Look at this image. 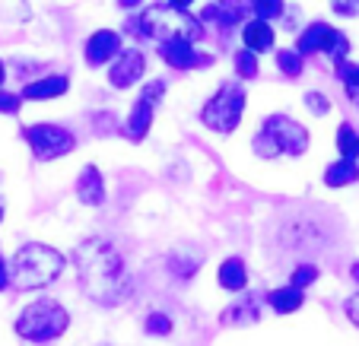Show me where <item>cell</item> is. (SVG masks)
I'll return each mask as SVG.
<instances>
[{
    "mask_svg": "<svg viewBox=\"0 0 359 346\" xmlns=\"http://www.w3.org/2000/svg\"><path fill=\"white\" fill-rule=\"evenodd\" d=\"M334 10H337V13H353L356 7H353V4H334Z\"/></svg>",
    "mask_w": 359,
    "mask_h": 346,
    "instance_id": "34",
    "label": "cell"
},
{
    "mask_svg": "<svg viewBox=\"0 0 359 346\" xmlns=\"http://www.w3.org/2000/svg\"><path fill=\"white\" fill-rule=\"evenodd\" d=\"M337 150L344 153V159H359V130L353 124H340L337 130Z\"/></svg>",
    "mask_w": 359,
    "mask_h": 346,
    "instance_id": "21",
    "label": "cell"
},
{
    "mask_svg": "<svg viewBox=\"0 0 359 346\" xmlns=\"http://www.w3.org/2000/svg\"><path fill=\"white\" fill-rule=\"evenodd\" d=\"M356 178H359V165L353 162V159H340V162H334L325 169L327 188H344V184H353Z\"/></svg>",
    "mask_w": 359,
    "mask_h": 346,
    "instance_id": "20",
    "label": "cell"
},
{
    "mask_svg": "<svg viewBox=\"0 0 359 346\" xmlns=\"http://www.w3.org/2000/svg\"><path fill=\"white\" fill-rule=\"evenodd\" d=\"M219 286L229 292H242L248 286V270H245V261L242 258H226L219 264V273H217Z\"/></svg>",
    "mask_w": 359,
    "mask_h": 346,
    "instance_id": "17",
    "label": "cell"
},
{
    "mask_svg": "<svg viewBox=\"0 0 359 346\" xmlns=\"http://www.w3.org/2000/svg\"><path fill=\"white\" fill-rule=\"evenodd\" d=\"M76 197H80L86 207H99L105 204V178L99 175L95 165H86L76 178Z\"/></svg>",
    "mask_w": 359,
    "mask_h": 346,
    "instance_id": "13",
    "label": "cell"
},
{
    "mask_svg": "<svg viewBox=\"0 0 359 346\" xmlns=\"http://www.w3.org/2000/svg\"><path fill=\"white\" fill-rule=\"evenodd\" d=\"M149 124H153V105L143 102V99H137V105L130 109L128 121H124V137L128 140H143V137L149 134Z\"/></svg>",
    "mask_w": 359,
    "mask_h": 346,
    "instance_id": "15",
    "label": "cell"
},
{
    "mask_svg": "<svg viewBox=\"0 0 359 346\" xmlns=\"http://www.w3.org/2000/svg\"><path fill=\"white\" fill-rule=\"evenodd\" d=\"M302 302H305L302 289H292V286L267 292V305H271L277 314H292V312H299V308H302Z\"/></svg>",
    "mask_w": 359,
    "mask_h": 346,
    "instance_id": "19",
    "label": "cell"
},
{
    "mask_svg": "<svg viewBox=\"0 0 359 346\" xmlns=\"http://www.w3.org/2000/svg\"><path fill=\"white\" fill-rule=\"evenodd\" d=\"M22 137L29 140L35 159H41V162L67 156L76 146V137L70 134L67 127H61V124H29V127L22 130Z\"/></svg>",
    "mask_w": 359,
    "mask_h": 346,
    "instance_id": "7",
    "label": "cell"
},
{
    "mask_svg": "<svg viewBox=\"0 0 359 346\" xmlns=\"http://www.w3.org/2000/svg\"><path fill=\"white\" fill-rule=\"evenodd\" d=\"M143 74H147V57L137 48H124L109 70V83L115 89H130L134 83L143 80Z\"/></svg>",
    "mask_w": 359,
    "mask_h": 346,
    "instance_id": "8",
    "label": "cell"
},
{
    "mask_svg": "<svg viewBox=\"0 0 359 346\" xmlns=\"http://www.w3.org/2000/svg\"><path fill=\"white\" fill-rule=\"evenodd\" d=\"M346 318H350L353 324L359 327V296H353V299L346 302Z\"/></svg>",
    "mask_w": 359,
    "mask_h": 346,
    "instance_id": "32",
    "label": "cell"
},
{
    "mask_svg": "<svg viewBox=\"0 0 359 346\" xmlns=\"http://www.w3.org/2000/svg\"><path fill=\"white\" fill-rule=\"evenodd\" d=\"M331 32L334 29L327 26V22H312V26L305 29L302 35H299V45H296V51L299 55H318V51H325V45H327V39H331Z\"/></svg>",
    "mask_w": 359,
    "mask_h": 346,
    "instance_id": "18",
    "label": "cell"
},
{
    "mask_svg": "<svg viewBox=\"0 0 359 346\" xmlns=\"http://www.w3.org/2000/svg\"><path fill=\"white\" fill-rule=\"evenodd\" d=\"M248 10L255 13V20L267 22V26H271V20H280V16L286 13V7L280 0H258V4H248Z\"/></svg>",
    "mask_w": 359,
    "mask_h": 346,
    "instance_id": "24",
    "label": "cell"
},
{
    "mask_svg": "<svg viewBox=\"0 0 359 346\" xmlns=\"http://www.w3.org/2000/svg\"><path fill=\"white\" fill-rule=\"evenodd\" d=\"M70 327V314L64 305H57L55 299H39L32 305L22 308V314L16 318V333L22 340L32 343H48V340L61 337Z\"/></svg>",
    "mask_w": 359,
    "mask_h": 346,
    "instance_id": "5",
    "label": "cell"
},
{
    "mask_svg": "<svg viewBox=\"0 0 359 346\" xmlns=\"http://www.w3.org/2000/svg\"><path fill=\"white\" fill-rule=\"evenodd\" d=\"M64 264H67V261H64V254L57 251V248L41 244V242H29L16 251L10 277H13V283L20 286V289H41V286L55 283V279L61 277Z\"/></svg>",
    "mask_w": 359,
    "mask_h": 346,
    "instance_id": "3",
    "label": "cell"
},
{
    "mask_svg": "<svg viewBox=\"0 0 359 346\" xmlns=\"http://www.w3.org/2000/svg\"><path fill=\"white\" fill-rule=\"evenodd\" d=\"M232 64H236V74L242 76V80H255V76L261 74V67H258V55H251V51H238L236 57H232Z\"/></svg>",
    "mask_w": 359,
    "mask_h": 346,
    "instance_id": "26",
    "label": "cell"
},
{
    "mask_svg": "<svg viewBox=\"0 0 359 346\" xmlns=\"http://www.w3.org/2000/svg\"><path fill=\"white\" fill-rule=\"evenodd\" d=\"M7 286H10V267H7V261L0 258V292L7 289Z\"/></svg>",
    "mask_w": 359,
    "mask_h": 346,
    "instance_id": "33",
    "label": "cell"
},
{
    "mask_svg": "<svg viewBox=\"0 0 359 346\" xmlns=\"http://www.w3.org/2000/svg\"><path fill=\"white\" fill-rule=\"evenodd\" d=\"M165 92V83L163 80H156V83H147V86H143V92H140V99L143 102H149V105H156L159 102V95Z\"/></svg>",
    "mask_w": 359,
    "mask_h": 346,
    "instance_id": "31",
    "label": "cell"
},
{
    "mask_svg": "<svg viewBox=\"0 0 359 346\" xmlns=\"http://www.w3.org/2000/svg\"><path fill=\"white\" fill-rule=\"evenodd\" d=\"M255 150L264 159L286 153V156H302L309 150V127L286 115H271L261 130L255 134Z\"/></svg>",
    "mask_w": 359,
    "mask_h": 346,
    "instance_id": "4",
    "label": "cell"
},
{
    "mask_svg": "<svg viewBox=\"0 0 359 346\" xmlns=\"http://www.w3.org/2000/svg\"><path fill=\"white\" fill-rule=\"evenodd\" d=\"M318 279V267L315 264H302L292 270V289H305V286H312Z\"/></svg>",
    "mask_w": 359,
    "mask_h": 346,
    "instance_id": "28",
    "label": "cell"
},
{
    "mask_svg": "<svg viewBox=\"0 0 359 346\" xmlns=\"http://www.w3.org/2000/svg\"><path fill=\"white\" fill-rule=\"evenodd\" d=\"M248 10V4H210V7H203V22L213 26L219 35H229L232 29L242 22V13Z\"/></svg>",
    "mask_w": 359,
    "mask_h": 346,
    "instance_id": "11",
    "label": "cell"
},
{
    "mask_svg": "<svg viewBox=\"0 0 359 346\" xmlns=\"http://www.w3.org/2000/svg\"><path fill=\"white\" fill-rule=\"evenodd\" d=\"M121 35L115 29H99V32L89 35L86 41V64L89 67H105L109 61H115L121 55Z\"/></svg>",
    "mask_w": 359,
    "mask_h": 346,
    "instance_id": "9",
    "label": "cell"
},
{
    "mask_svg": "<svg viewBox=\"0 0 359 346\" xmlns=\"http://www.w3.org/2000/svg\"><path fill=\"white\" fill-rule=\"evenodd\" d=\"M277 67L283 70L290 80H296V76L302 74V55H299L296 48H283V51H277Z\"/></svg>",
    "mask_w": 359,
    "mask_h": 346,
    "instance_id": "25",
    "label": "cell"
},
{
    "mask_svg": "<svg viewBox=\"0 0 359 346\" xmlns=\"http://www.w3.org/2000/svg\"><path fill=\"white\" fill-rule=\"evenodd\" d=\"M350 277H353V283H356V286H359V261H356V264H353V267H350Z\"/></svg>",
    "mask_w": 359,
    "mask_h": 346,
    "instance_id": "35",
    "label": "cell"
},
{
    "mask_svg": "<svg viewBox=\"0 0 359 346\" xmlns=\"http://www.w3.org/2000/svg\"><path fill=\"white\" fill-rule=\"evenodd\" d=\"M245 111V89L238 83H223V86L213 92V99L201 109V121L207 124L217 134H232L242 121Z\"/></svg>",
    "mask_w": 359,
    "mask_h": 346,
    "instance_id": "6",
    "label": "cell"
},
{
    "mask_svg": "<svg viewBox=\"0 0 359 346\" xmlns=\"http://www.w3.org/2000/svg\"><path fill=\"white\" fill-rule=\"evenodd\" d=\"M242 41H245V51H251V55H264V51H271L273 41H277V35H273V29L267 26V22H248V26L242 29Z\"/></svg>",
    "mask_w": 359,
    "mask_h": 346,
    "instance_id": "14",
    "label": "cell"
},
{
    "mask_svg": "<svg viewBox=\"0 0 359 346\" xmlns=\"http://www.w3.org/2000/svg\"><path fill=\"white\" fill-rule=\"evenodd\" d=\"M80 286L93 302L99 305H118L130 292V277L124 258L111 242L105 238H86L74 254Z\"/></svg>",
    "mask_w": 359,
    "mask_h": 346,
    "instance_id": "1",
    "label": "cell"
},
{
    "mask_svg": "<svg viewBox=\"0 0 359 346\" xmlns=\"http://www.w3.org/2000/svg\"><path fill=\"white\" fill-rule=\"evenodd\" d=\"M305 109L312 111V115H327L331 102L325 99V92H305Z\"/></svg>",
    "mask_w": 359,
    "mask_h": 346,
    "instance_id": "29",
    "label": "cell"
},
{
    "mask_svg": "<svg viewBox=\"0 0 359 346\" xmlns=\"http://www.w3.org/2000/svg\"><path fill=\"white\" fill-rule=\"evenodd\" d=\"M4 76H7V67H4V61H0V86H4Z\"/></svg>",
    "mask_w": 359,
    "mask_h": 346,
    "instance_id": "36",
    "label": "cell"
},
{
    "mask_svg": "<svg viewBox=\"0 0 359 346\" xmlns=\"http://www.w3.org/2000/svg\"><path fill=\"white\" fill-rule=\"evenodd\" d=\"M70 89V80L61 74L55 76H41V80H32L22 86L20 99L22 102H48V99H57V95H64Z\"/></svg>",
    "mask_w": 359,
    "mask_h": 346,
    "instance_id": "12",
    "label": "cell"
},
{
    "mask_svg": "<svg viewBox=\"0 0 359 346\" xmlns=\"http://www.w3.org/2000/svg\"><path fill=\"white\" fill-rule=\"evenodd\" d=\"M223 324H232V327H248V324H258L261 321V308H258V299H242L236 302V305H229L223 312Z\"/></svg>",
    "mask_w": 359,
    "mask_h": 346,
    "instance_id": "16",
    "label": "cell"
},
{
    "mask_svg": "<svg viewBox=\"0 0 359 346\" xmlns=\"http://www.w3.org/2000/svg\"><path fill=\"white\" fill-rule=\"evenodd\" d=\"M143 327H147V333H153V337H169L172 333V318L163 312H153L147 321H143Z\"/></svg>",
    "mask_w": 359,
    "mask_h": 346,
    "instance_id": "27",
    "label": "cell"
},
{
    "mask_svg": "<svg viewBox=\"0 0 359 346\" xmlns=\"http://www.w3.org/2000/svg\"><path fill=\"white\" fill-rule=\"evenodd\" d=\"M0 219H4V200H0Z\"/></svg>",
    "mask_w": 359,
    "mask_h": 346,
    "instance_id": "37",
    "label": "cell"
},
{
    "mask_svg": "<svg viewBox=\"0 0 359 346\" xmlns=\"http://www.w3.org/2000/svg\"><path fill=\"white\" fill-rule=\"evenodd\" d=\"M20 109H22L20 95H13V92H7V89H4V92H0V111H4V115H16Z\"/></svg>",
    "mask_w": 359,
    "mask_h": 346,
    "instance_id": "30",
    "label": "cell"
},
{
    "mask_svg": "<svg viewBox=\"0 0 359 346\" xmlns=\"http://www.w3.org/2000/svg\"><path fill=\"white\" fill-rule=\"evenodd\" d=\"M325 55L334 61V67L346 64V55H350V39H346L340 29H334L331 32V39H327V45H325Z\"/></svg>",
    "mask_w": 359,
    "mask_h": 346,
    "instance_id": "22",
    "label": "cell"
},
{
    "mask_svg": "<svg viewBox=\"0 0 359 346\" xmlns=\"http://www.w3.org/2000/svg\"><path fill=\"white\" fill-rule=\"evenodd\" d=\"M128 32L143 35V39H159L163 41H184V45H194L203 35V22L191 16L188 7H178V4H153L147 7V13L140 20L128 22Z\"/></svg>",
    "mask_w": 359,
    "mask_h": 346,
    "instance_id": "2",
    "label": "cell"
},
{
    "mask_svg": "<svg viewBox=\"0 0 359 346\" xmlns=\"http://www.w3.org/2000/svg\"><path fill=\"white\" fill-rule=\"evenodd\" d=\"M159 57L175 70H194V67H210L213 64L210 55H201L194 45H184V41H163L159 45Z\"/></svg>",
    "mask_w": 359,
    "mask_h": 346,
    "instance_id": "10",
    "label": "cell"
},
{
    "mask_svg": "<svg viewBox=\"0 0 359 346\" xmlns=\"http://www.w3.org/2000/svg\"><path fill=\"white\" fill-rule=\"evenodd\" d=\"M337 76H340V83H344V89H346V95H350V102L359 109V64H340L337 67Z\"/></svg>",
    "mask_w": 359,
    "mask_h": 346,
    "instance_id": "23",
    "label": "cell"
}]
</instances>
